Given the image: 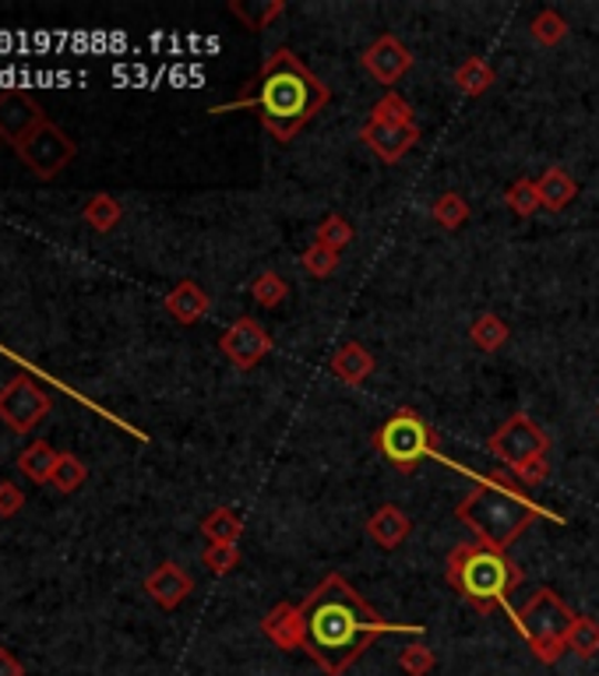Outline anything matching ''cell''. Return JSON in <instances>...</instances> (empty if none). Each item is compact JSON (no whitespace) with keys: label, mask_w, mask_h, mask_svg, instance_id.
<instances>
[{"label":"cell","mask_w":599,"mask_h":676,"mask_svg":"<svg viewBox=\"0 0 599 676\" xmlns=\"http://www.w3.org/2000/svg\"><path fill=\"white\" fill-rule=\"evenodd\" d=\"M50 405L53 402L40 384L29 374H18L0 388V423H4L8 430L29 437L50 416Z\"/></svg>","instance_id":"cell-9"},{"label":"cell","mask_w":599,"mask_h":676,"mask_svg":"<svg viewBox=\"0 0 599 676\" xmlns=\"http://www.w3.org/2000/svg\"><path fill=\"white\" fill-rule=\"evenodd\" d=\"M0 676H25V666L8 648H0Z\"/></svg>","instance_id":"cell-38"},{"label":"cell","mask_w":599,"mask_h":676,"mask_svg":"<svg viewBox=\"0 0 599 676\" xmlns=\"http://www.w3.org/2000/svg\"><path fill=\"white\" fill-rule=\"evenodd\" d=\"M353 237H357L353 222L345 219V216H339V211H332V216L321 219L314 243H321V247H328V250H335V254H342V250L353 243Z\"/></svg>","instance_id":"cell-29"},{"label":"cell","mask_w":599,"mask_h":676,"mask_svg":"<svg viewBox=\"0 0 599 676\" xmlns=\"http://www.w3.org/2000/svg\"><path fill=\"white\" fill-rule=\"evenodd\" d=\"M300 268L307 275H314V279H328V275H335V268H339V254L335 250H328L321 243H311L300 254Z\"/></svg>","instance_id":"cell-35"},{"label":"cell","mask_w":599,"mask_h":676,"mask_svg":"<svg viewBox=\"0 0 599 676\" xmlns=\"http://www.w3.org/2000/svg\"><path fill=\"white\" fill-rule=\"evenodd\" d=\"M366 121H374V124H392V127H410V124H416V113H413V106L402 100V95L392 89V92H384L381 100L371 106V117Z\"/></svg>","instance_id":"cell-27"},{"label":"cell","mask_w":599,"mask_h":676,"mask_svg":"<svg viewBox=\"0 0 599 676\" xmlns=\"http://www.w3.org/2000/svg\"><path fill=\"white\" fill-rule=\"evenodd\" d=\"M452 82H455V89H458L462 95H469V100H479V95H487V92L494 89L497 71H494L487 61H483V56H466V61L455 67Z\"/></svg>","instance_id":"cell-20"},{"label":"cell","mask_w":599,"mask_h":676,"mask_svg":"<svg viewBox=\"0 0 599 676\" xmlns=\"http://www.w3.org/2000/svg\"><path fill=\"white\" fill-rule=\"evenodd\" d=\"M596 416H599V405H596Z\"/></svg>","instance_id":"cell-39"},{"label":"cell","mask_w":599,"mask_h":676,"mask_svg":"<svg viewBox=\"0 0 599 676\" xmlns=\"http://www.w3.org/2000/svg\"><path fill=\"white\" fill-rule=\"evenodd\" d=\"M219 350L229 363L237 366V371H255V366L276 350V342L255 318L244 314L219 335Z\"/></svg>","instance_id":"cell-10"},{"label":"cell","mask_w":599,"mask_h":676,"mask_svg":"<svg viewBox=\"0 0 599 676\" xmlns=\"http://www.w3.org/2000/svg\"><path fill=\"white\" fill-rule=\"evenodd\" d=\"M163 306H166V314L177 321V324H184V327H190V324H198L208 311H211V300H208V293L205 289L195 282V279H184V282H177L166 293V300H163Z\"/></svg>","instance_id":"cell-16"},{"label":"cell","mask_w":599,"mask_h":676,"mask_svg":"<svg viewBox=\"0 0 599 676\" xmlns=\"http://www.w3.org/2000/svg\"><path fill=\"white\" fill-rule=\"evenodd\" d=\"M261 634L282 652H300V627H297V603H276L265 613Z\"/></svg>","instance_id":"cell-18"},{"label":"cell","mask_w":599,"mask_h":676,"mask_svg":"<svg viewBox=\"0 0 599 676\" xmlns=\"http://www.w3.org/2000/svg\"><path fill=\"white\" fill-rule=\"evenodd\" d=\"M434 666H437L434 648L420 645V642H416V645H405V648L399 652V669H402L405 676H431Z\"/></svg>","instance_id":"cell-34"},{"label":"cell","mask_w":599,"mask_h":676,"mask_svg":"<svg viewBox=\"0 0 599 676\" xmlns=\"http://www.w3.org/2000/svg\"><path fill=\"white\" fill-rule=\"evenodd\" d=\"M250 297L258 300V306H279L289 300V282L272 272V268H265V272L255 275V282H250Z\"/></svg>","instance_id":"cell-31"},{"label":"cell","mask_w":599,"mask_h":676,"mask_svg":"<svg viewBox=\"0 0 599 676\" xmlns=\"http://www.w3.org/2000/svg\"><path fill=\"white\" fill-rule=\"evenodd\" d=\"M469 339H473V345H476L479 353H500L508 345V339H512V327H508V321L500 318V314L487 311V314H479L473 321Z\"/></svg>","instance_id":"cell-23"},{"label":"cell","mask_w":599,"mask_h":676,"mask_svg":"<svg viewBox=\"0 0 599 676\" xmlns=\"http://www.w3.org/2000/svg\"><path fill=\"white\" fill-rule=\"evenodd\" d=\"M145 592H148V599H152V603H156L159 610L173 613L177 606L187 603L190 592H195V578H190L180 564L166 560V564H159L156 571L145 578Z\"/></svg>","instance_id":"cell-14"},{"label":"cell","mask_w":599,"mask_h":676,"mask_svg":"<svg viewBox=\"0 0 599 676\" xmlns=\"http://www.w3.org/2000/svg\"><path fill=\"white\" fill-rule=\"evenodd\" d=\"M297 627L300 652L324 676H342L384 634H427L423 624L384 621L339 571L324 574L314 592H307L303 603H297Z\"/></svg>","instance_id":"cell-1"},{"label":"cell","mask_w":599,"mask_h":676,"mask_svg":"<svg viewBox=\"0 0 599 676\" xmlns=\"http://www.w3.org/2000/svg\"><path fill=\"white\" fill-rule=\"evenodd\" d=\"M363 532L371 535V543H378L381 550H399L405 539L413 535V521H410V514H405L402 508H395V505H381L371 518H366V526H363Z\"/></svg>","instance_id":"cell-15"},{"label":"cell","mask_w":599,"mask_h":676,"mask_svg":"<svg viewBox=\"0 0 599 676\" xmlns=\"http://www.w3.org/2000/svg\"><path fill=\"white\" fill-rule=\"evenodd\" d=\"M568 22L565 18H560V11H554V8H544L539 11L536 18H533V25H529V35H533V43H539V46H547V50H554V46H560L568 40Z\"/></svg>","instance_id":"cell-28"},{"label":"cell","mask_w":599,"mask_h":676,"mask_svg":"<svg viewBox=\"0 0 599 676\" xmlns=\"http://www.w3.org/2000/svg\"><path fill=\"white\" fill-rule=\"evenodd\" d=\"M360 142L374 152V156L381 163H399L405 159L410 152L420 145V127L410 124V127H392V124H374V121H366L360 127Z\"/></svg>","instance_id":"cell-13"},{"label":"cell","mask_w":599,"mask_h":676,"mask_svg":"<svg viewBox=\"0 0 599 676\" xmlns=\"http://www.w3.org/2000/svg\"><path fill=\"white\" fill-rule=\"evenodd\" d=\"M536 190H539V205H544L547 211H565L578 198V180L568 169L550 166V169H544V177L536 180Z\"/></svg>","instance_id":"cell-19"},{"label":"cell","mask_w":599,"mask_h":676,"mask_svg":"<svg viewBox=\"0 0 599 676\" xmlns=\"http://www.w3.org/2000/svg\"><path fill=\"white\" fill-rule=\"evenodd\" d=\"M202 535L208 543H219V547H237L240 535H244V518L234 508H211L202 518Z\"/></svg>","instance_id":"cell-21"},{"label":"cell","mask_w":599,"mask_h":676,"mask_svg":"<svg viewBox=\"0 0 599 676\" xmlns=\"http://www.w3.org/2000/svg\"><path fill=\"white\" fill-rule=\"evenodd\" d=\"M487 451L526 490L550 479V437L529 413H512L500 423V427L487 437Z\"/></svg>","instance_id":"cell-5"},{"label":"cell","mask_w":599,"mask_h":676,"mask_svg":"<svg viewBox=\"0 0 599 676\" xmlns=\"http://www.w3.org/2000/svg\"><path fill=\"white\" fill-rule=\"evenodd\" d=\"M332 374L342 381V384H350V388H360V384L366 381L374 374V366H378V360H374V353L366 350L363 342H345V345H339L335 350V356H332Z\"/></svg>","instance_id":"cell-17"},{"label":"cell","mask_w":599,"mask_h":676,"mask_svg":"<svg viewBox=\"0 0 599 676\" xmlns=\"http://www.w3.org/2000/svg\"><path fill=\"white\" fill-rule=\"evenodd\" d=\"M14 152H18V159L25 163V169H32V177L53 180L74 163L79 145L68 138L64 127H56L53 121H43Z\"/></svg>","instance_id":"cell-8"},{"label":"cell","mask_w":599,"mask_h":676,"mask_svg":"<svg viewBox=\"0 0 599 676\" xmlns=\"http://www.w3.org/2000/svg\"><path fill=\"white\" fill-rule=\"evenodd\" d=\"M371 440H374V451L405 476H413L427 458L444 461V455L437 451V430L416 409H410V405H402V409H395L384 419Z\"/></svg>","instance_id":"cell-7"},{"label":"cell","mask_w":599,"mask_h":676,"mask_svg":"<svg viewBox=\"0 0 599 676\" xmlns=\"http://www.w3.org/2000/svg\"><path fill=\"white\" fill-rule=\"evenodd\" d=\"M469 476L476 479V487L458 500L455 514H458L462 526L476 532L479 543L508 553L518 543V535L529 526H536L539 518L565 526V518L550 508H544L539 500H533L529 490L521 487L508 469L469 472Z\"/></svg>","instance_id":"cell-3"},{"label":"cell","mask_w":599,"mask_h":676,"mask_svg":"<svg viewBox=\"0 0 599 676\" xmlns=\"http://www.w3.org/2000/svg\"><path fill=\"white\" fill-rule=\"evenodd\" d=\"M444 582L466 599L479 616H490L494 610H508L512 616L515 610L508 595L526 582V571L508 553L476 539V543H458L448 553V560H444Z\"/></svg>","instance_id":"cell-4"},{"label":"cell","mask_w":599,"mask_h":676,"mask_svg":"<svg viewBox=\"0 0 599 676\" xmlns=\"http://www.w3.org/2000/svg\"><path fill=\"white\" fill-rule=\"evenodd\" d=\"M575 616L578 613H571V606L554 589H539L512 613V624L536 659L544 666H554L568 652V631Z\"/></svg>","instance_id":"cell-6"},{"label":"cell","mask_w":599,"mask_h":676,"mask_svg":"<svg viewBox=\"0 0 599 676\" xmlns=\"http://www.w3.org/2000/svg\"><path fill=\"white\" fill-rule=\"evenodd\" d=\"M82 219H85V226L95 229V233H113V229H117L121 219H124V208L113 195H95V198L85 201Z\"/></svg>","instance_id":"cell-25"},{"label":"cell","mask_w":599,"mask_h":676,"mask_svg":"<svg viewBox=\"0 0 599 676\" xmlns=\"http://www.w3.org/2000/svg\"><path fill=\"white\" fill-rule=\"evenodd\" d=\"M360 64H363V71L371 74L378 85H389V92H392V85H399V79H405V74L413 71L416 56H413L410 46L399 40V35L384 32V35H378V40L363 50Z\"/></svg>","instance_id":"cell-11"},{"label":"cell","mask_w":599,"mask_h":676,"mask_svg":"<svg viewBox=\"0 0 599 676\" xmlns=\"http://www.w3.org/2000/svg\"><path fill=\"white\" fill-rule=\"evenodd\" d=\"M568 652H575L578 659H596L599 655V621H592V616H575V624L568 631Z\"/></svg>","instance_id":"cell-30"},{"label":"cell","mask_w":599,"mask_h":676,"mask_svg":"<svg viewBox=\"0 0 599 676\" xmlns=\"http://www.w3.org/2000/svg\"><path fill=\"white\" fill-rule=\"evenodd\" d=\"M229 14H234L247 32H261L272 25L279 14H286V4L282 0H229Z\"/></svg>","instance_id":"cell-22"},{"label":"cell","mask_w":599,"mask_h":676,"mask_svg":"<svg viewBox=\"0 0 599 676\" xmlns=\"http://www.w3.org/2000/svg\"><path fill=\"white\" fill-rule=\"evenodd\" d=\"M47 121V113L29 92H4L0 95V142L11 148L22 145L29 134Z\"/></svg>","instance_id":"cell-12"},{"label":"cell","mask_w":599,"mask_h":676,"mask_svg":"<svg viewBox=\"0 0 599 676\" xmlns=\"http://www.w3.org/2000/svg\"><path fill=\"white\" fill-rule=\"evenodd\" d=\"M25 508V493L14 487V482H0V518H14Z\"/></svg>","instance_id":"cell-37"},{"label":"cell","mask_w":599,"mask_h":676,"mask_svg":"<svg viewBox=\"0 0 599 676\" xmlns=\"http://www.w3.org/2000/svg\"><path fill=\"white\" fill-rule=\"evenodd\" d=\"M328 103H332V92H328V85L300 61L293 50L279 46L261 64V71L255 74V79L244 85V92L237 95V100L216 103L208 113H211V117H223V113L255 110L261 127L272 134L276 142L289 145Z\"/></svg>","instance_id":"cell-2"},{"label":"cell","mask_w":599,"mask_h":676,"mask_svg":"<svg viewBox=\"0 0 599 676\" xmlns=\"http://www.w3.org/2000/svg\"><path fill=\"white\" fill-rule=\"evenodd\" d=\"M202 564H205L211 574H216V578H223V574H229V571H234V568L240 564V550H237V547L208 543L205 553H202Z\"/></svg>","instance_id":"cell-36"},{"label":"cell","mask_w":599,"mask_h":676,"mask_svg":"<svg viewBox=\"0 0 599 676\" xmlns=\"http://www.w3.org/2000/svg\"><path fill=\"white\" fill-rule=\"evenodd\" d=\"M469 216H473L469 201L462 198V195H455V190H444V195L431 205V219H434L441 229H448V233H455V229L466 226Z\"/></svg>","instance_id":"cell-26"},{"label":"cell","mask_w":599,"mask_h":676,"mask_svg":"<svg viewBox=\"0 0 599 676\" xmlns=\"http://www.w3.org/2000/svg\"><path fill=\"white\" fill-rule=\"evenodd\" d=\"M85 479H89V469H85V461L82 458H74L68 451H61V461H56V469H53V487L61 490V493H74V490H82L85 487Z\"/></svg>","instance_id":"cell-33"},{"label":"cell","mask_w":599,"mask_h":676,"mask_svg":"<svg viewBox=\"0 0 599 676\" xmlns=\"http://www.w3.org/2000/svg\"><path fill=\"white\" fill-rule=\"evenodd\" d=\"M56 461H61V451L50 448L47 440H32L29 448L18 455V469H22V476H29L32 482H50Z\"/></svg>","instance_id":"cell-24"},{"label":"cell","mask_w":599,"mask_h":676,"mask_svg":"<svg viewBox=\"0 0 599 676\" xmlns=\"http://www.w3.org/2000/svg\"><path fill=\"white\" fill-rule=\"evenodd\" d=\"M505 205L515 211L518 219H529V216H536L539 208V190H536V180H529V177H518L515 184H508V190H505Z\"/></svg>","instance_id":"cell-32"}]
</instances>
